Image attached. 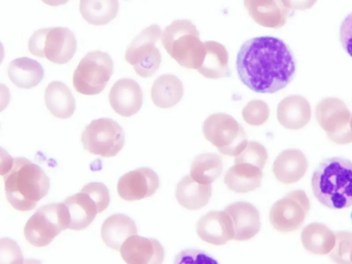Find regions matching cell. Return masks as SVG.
<instances>
[{
  "instance_id": "11",
  "label": "cell",
  "mask_w": 352,
  "mask_h": 264,
  "mask_svg": "<svg viewBox=\"0 0 352 264\" xmlns=\"http://www.w3.org/2000/svg\"><path fill=\"white\" fill-rule=\"evenodd\" d=\"M309 209V199L305 191L295 190L273 204L269 212V220L278 232H293L303 224Z\"/></svg>"
},
{
  "instance_id": "23",
  "label": "cell",
  "mask_w": 352,
  "mask_h": 264,
  "mask_svg": "<svg viewBox=\"0 0 352 264\" xmlns=\"http://www.w3.org/2000/svg\"><path fill=\"white\" fill-rule=\"evenodd\" d=\"M137 232L135 221L124 214H115L107 218L100 230L101 237L105 245L117 251L120 250L126 239Z\"/></svg>"
},
{
  "instance_id": "18",
  "label": "cell",
  "mask_w": 352,
  "mask_h": 264,
  "mask_svg": "<svg viewBox=\"0 0 352 264\" xmlns=\"http://www.w3.org/2000/svg\"><path fill=\"white\" fill-rule=\"evenodd\" d=\"M63 203L69 215L68 229L74 230L85 229L94 221L96 214L104 210L96 200L82 189L68 197Z\"/></svg>"
},
{
  "instance_id": "25",
  "label": "cell",
  "mask_w": 352,
  "mask_h": 264,
  "mask_svg": "<svg viewBox=\"0 0 352 264\" xmlns=\"http://www.w3.org/2000/svg\"><path fill=\"white\" fill-rule=\"evenodd\" d=\"M262 176L260 168L248 163H237L227 170L224 183L235 192L246 193L260 186Z\"/></svg>"
},
{
  "instance_id": "27",
  "label": "cell",
  "mask_w": 352,
  "mask_h": 264,
  "mask_svg": "<svg viewBox=\"0 0 352 264\" xmlns=\"http://www.w3.org/2000/svg\"><path fill=\"white\" fill-rule=\"evenodd\" d=\"M47 109L55 117L70 118L76 109L75 100L68 87L60 81L51 82L45 91Z\"/></svg>"
},
{
  "instance_id": "24",
  "label": "cell",
  "mask_w": 352,
  "mask_h": 264,
  "mask_svg": "<svg viewBox=\"0 0 352 264\" xmlns=\"http://www.w3.org/2000/svg\"><path fill=\"white\" fill-rule=\"evenodd\" d=\"M212 194L210 184H202L186 175L177 183L175 197L177 202L190 210H199L209 201Z\"/></svg>"
},
{
  "instance_id": "8",
  "label": "cell",
  "mask_w": 352,
  "mask_h": 264,
  "mask_svg": "<svg viewBox=\"0 0 352 264\" xmlns=\"http://www.w3.org/2000/svg\"><path fill=\"white\" fill-rule=\"evenodd\" d=\"M113 72V63L105 52H88L79 62L73 74V86L83 95H96L106 87Z\"/></svg>"
},
{
  "instance_id": "7",
  "label": "cell",
  "mask_w": 352,
  "mask_h": 264,
  "mask_svg": "<svg viewBox=\"0 0 352 264\" xmlns=\"http://www.w3.org/2000/svg\"><path fill=\"white\" fill-rule=\"evenodd\" d=\"M202 132L207 140L226 155L236 156L248 144L242 126L225 113L210 115L204 122Z\"/></svg>"
},
{
  "instance_id": "10",
  "label": "cell",
  "mask_w": 352,
  "mask_h": 264,
  "mask_svg": "<svg viewBox=\"0 0 352 264\" xmlns=\"http://www.w3.org/2000/svg\"><path fill=\"white\" fill-rule=\"evenodd\" d=\"M124 140L122 127L109 118L92 120L81 134L84 148L104 157L116 156L123 148Z\"/></svg>"
},
{
  "instance_id": "19",
  "label": "cell",
  "mask_w": 352,
  "mask_h": 264,
  "mask_svg": "<svg viewBox=\"0 0 352 264\" xmlns=\"http://www.w3.org/2000/svg\"><path fill=\"white\" fill-rule=\"evenodd\" d=\"M243 4L252 19L265 28H281L290 12L281 0H243Z\"/></svg>"
},
{
  "instance_id": "33",
  "label": "cell",
  "mask_w": 352,
  "mask_h": 264,
  "mask_svg": "<svg viewBox=\"0 0 352 264\" xmlns=\"http://www.w3.org/2000/svg\"><path fill=\"white\" fill-rule=\"evenodd\" d=\"M270 116V109L266 102L261 100L250 101L242 110L245 122L252 126H260L265 123Z\"/></svg>"
},
{
  "instance_id": "9",
  "label": "cell",
  "mask_w": 352,
  "mask_h": 264,
  "mask_svg": "<svg viewBox=\"0 0 352 264\" xmlns=\"http://www.w3.org/2000/svg\"><path fill=\"white\" fill-rule=\"evenodd\" d=\"M158 25L153 24L142 30L127 47L124 58L133 67L136 74L149 78L158 70L162 56L155 43L162 36Z\"/></svg>"
},
{
  "instance_id": "29",
  "label": "cell",
  "mask_w": 352,
  "mask_h": 264,
  "mask_svg": "<svg viewBox=\"0 0 352 264\" xmlns=\"http://www.w3.org/2000/svg\"><path fill=\"white\" fill-rule=\"evenodd\" d=\"M301 241L307 251L324 255L334 248L336 236L323 223L314 222L304 228L301 232Z\"/></svg>"
},
{
  "instance_id": "5",
  "label": "cell",
  "mask_w": 352,
  "mask_h": 264,
  "mask_svg": "<svg viewBox=\"0 0 352 264\" xmlns=\"http://www.w3.org/2000/svg\"><path fill=\"white\" fill-rule=\"evenodd\" d=\"M69 215L65 204L52 203L40 207L27 221L23 234L31 245H49L63 230L68 229Z\"/></svg>"
},
{
  "instance_id": "2",
  "label": "cell",
  "mask_w": 352,
  "mask_h": 264,
  "mask_svg": "<svg viewBox=\"0 0 352 264\" xmlns=\"http://www.w3.org/2000/svg\"><path fill=\"white\" fill-rule=\"evenodd\" d=\"M1 174L8 201L16 210L29 211L44 197L50 188V179L37 164L25 157L6 155Z\"/></svg>"
},
{
  "instance_id": "28",
  "label": "cell",
  "mask_w": 352,
  "mask_h": 264,
  "mask_svg": "<svg viewBox=\"0 0 352 264\" xmlns=\"http://www.w3.org/2000/svg\"><path fill=\"white\" fill-rule=\"evenodd\" d=\"M184 87L182 81L175 75L166 74L155 80L151 96L153 103L162 109L177 104L182 99Z\"/></svg>"
},
{
  "instance_id": "17",
  "label": "cell",
  "mask_w": 352,
  "mask_h": 264,
  "mask_svg": "<svg viewBox=\"0 0 352 264\" xmlns=\"http://www.w3.org/2000/svg\"><path fill=\"white\" fill-rule=\"evenodd\" d=\"M225 211L230 215L232 221L234 240L248 241L259 232V212L252 204L247 201H236L228 205Z\"/></svg>"
},
{
  "instance_id": "38",
  "label": "cell",
  "mask_w": 352,
  "mask_h": 264,
  "mask_svg": "<svg viewBox=\"0 0 352 264\" xmlns=\"http://www.w3.org/2000/svg\"><path fill=\"white\" fill-rule=\"evenodd\" d=\"M351 221H352V212H351Z\"/></svg>"
},
{
  "instance_id": "16",
  "label": "cell",
  "mask_w": 352,
  "mask_h": 264,
  "mask_svg": "<svg viewBox=\"0 0 352 264\" xmlns=\"http://www.w3.org/2000/svg\"><path fill=\"white\" fill-rule=\"evenodd\" d=\"M109 102L116 113L123 117L135 114L143 103V94L134 80L123 78L117 80L109 94Z\"/></svg>"
},
{
  "instance_id": "13",
  "label": "cell",
  "mask_w": 352,
  "mask_h": 264,
  "mask_svg": "<svg viewBox=\"0 0 352 264\" xmlns=\"http://www.w3.org/2000/svg\"><path fill=\"white\" fill-rule=\"evenodd\" d=\"M160 186L157 173L148 167H140L122 175L117 192L126 201H138L152 196Z\"/></svg>"
},
{
  "instance_id": "21",
  "label": "cell",
  "mask_w": 352,
  "mask_h": 264,
  "mask_svg": "<svg viewBox=\"0 0 352 264\" xmlns=\"http://www.w3.org/2000/svg\"><path fill=\"white\" fill-rule=\"evenodd\" d=\"M276 115L279 123L285 128L292 130L300 129L311 119V106L304 97L290 95L278 103Z\"/></svg>"
},
{
  "instance_id": "32",
  "label": "cell",
  "mask_w": 352,
  "mask_h": 264,
  "mask_svg": "<svg viewBox=\"0 0 352 264\" xmlns=\"http://www.w3.org/2000/svg\"><path fill=\"white\" fill-rule=\"evenodd\" d=\"M268 154L265 146L255 141L248 142L244 149L236 156L234 164L248 163L260 168H264Z\"/></svg>"
},
{
  "instance_id": "3",
  "label": "cell",
  "mask_w": 352,
  "mask_h": 264,
  "mask_svg": "<svg viewBox=\"0 0 352 264\" xmlns=\"http://www.w3.org/2000/svg\"><path fill=\"white\" fill-rule=\"evenodd\" d=\"M311 186L317 201L333 210L352 206V162L331 157L320 162L312 174Z\"/></svg>"
},
{
  "instance_id": "36",
  "label": "cell",
  "mask_w": 352,
  "mask_h": 264,
  "mask_svg": "<svg viewBox=\"0 0 352 264\" xmlns=\"http://www.w3.org/2000/svg\"><path fill=\"white\" fill-rule=\"evenodd\" d=\"M44 3L50 6H58L66 3L69 0H41Z\"/></svg>"
},
{
  "instance_id": "12",
  "label": "cell",
  "mask_w": 352,
  "mask_h": 264,
  "mask_svg": "<svg viewBox=\"0 0 352 264\" xmlns=\"http://www.w3.org/2000/svg\"><path fill=\"white\" fill-rule=\"evenodd\" d=\"M318 124L330 139L338 144L352 141L350 128L351 113L344 102L336 98H327L316 106Z\"/></svg>"
},
{
  "instance_id": "1",
  "label": "cell",
  "mask_w": 352,
  "mask_h": 264,
  "mask_svg": "<svg viewBox=\"0 0 352 264\" xmlns=\"http://www.w3.org/2000/svg\"><path fill=\"white\" fill-rule=\"evenodd\" d=\"M236 72L241 81L256 93L273 94L294 78V54L280 38L263 36L245 41L237 53Z\"/></svg>"
},
{
  "instance_id": "4",
  "label": "cell",
  "mask_w": 352,
  "mask_h": 264,
  "mask_svg": "<svg viewBox=\"0 0 352 264\" xmlns=\"http://www.w3.org/2000/svg\"><path fill=\"white\" fill-rule=\"evenodd\" d=\"M166 52L181 66L198 69L203 60L205 45L195 25L188 19L173 21L162 34Z\"/></svg>"
},
{
  "instance_id": "34",
  "label": "cell",
  "mask_w": 352,
  "mask_h": 264,
  "mask_svg": "<svg viewBox=\"0 0 352 264\" xmlns=\"http://www.w3.org/2000/svg\"><path fill=\"white\" fill-rule=\"evenodd\" d=\"M340 38L342 47L352 57V12L342 22Z\"/></svg>"
},
{
  "instance_id": "30",
  "label": "cell",
  "mask_w": 352,
  "mask_h": 264,
  "mask_svg": "<svg viewBox=\"0 0 352 264\" xmlns=\"http://www.w3.org/2000/svg\"><path fill=\"white\" fill-rule=\"evenodd\" d=\"M118 8V0H80L82 18L94 25L109 23L117 16Z\"/></svg>"
},
{
  "instance_id": "31",
  "label": "cell",
  "mask_w": 352,
  "mask_h": 264,
  "mask_svg": "<svg viewBox=\"0 0 352 264\" xmlns=\"http://www.w3.org/2000/svg\"><path fill=\"white\" fill-rule=\"evenodd\" d=\"M222 167L219 155L214 153L201 154L192 162L190 176L200 184L209 185L220 176Z\"/></svg>"
},
{
  "instance_id": "15",
  "label": "cell",
  "mask_w": 352,
  "mask_h": 264,
  "mask_svg": "<svg viewBox=\"0 0 352 264\" xmlns=\"http://www.w3.org/2000/svg\"><path fill=\"white\" fill-rule=\"evenodd\" d=\"M196 232L204 241L214 245H222L233 239L232 219L227 212L210 211L197 222Z\"/></svg>"
},
{
  "instance_id": "26",
  "label": "cell",
  "mask_w": 352,
  "mask_h": 264,
  "mask_svg": "<svg viewBox=\"0 0 352 264\" xmlns=\"http://www.w3.org/2000/svg\"><path fill=\"white\" fill-rule=\"evenodd\" d=\"M43 74L41 65L28 57L15 58L8 65V77L19 88L30 89L36 87L43 80Z\"/></svg>"
},
{
  "instance_id": "14",
  "label": "cell",
  "mask_w": 352,
  "mask_h": 264,
  "mask_svg": "<svg viewBox=\"0 0 352 264\" xmlns=\"http://www.w3.org/2000/svg\"><path fill=\"white\" fill-rule=\"evenodd\" d=\"M120 252L128 264H160L164 258V248L157 239L136 234L126 239Z\"/></svg>"
},
{
  "instance_id": "22",
  "label": "cell",
  "mask_w": 352,
  "mask_h": 264,
  "mask_svg": "<svg viewBox=\"0 0 352 264\" xmlns=\"http://www.w3.org/2000/svg\"><path fill=\"white\" fill-rule=\"evenodd\" d=\"M204 45V55L198 72L210 79L230 76L229 56L225 46L214 41H205Z\"/></svg>"
},
{
  "instance_id": "35",
  "label": "cell",
  "mask_w": 352,
  "mask_h": 264,
  "mask_svg": "<svg viewBox=\"0 0 352 264\" xmlns=\"http://www.w3.org/2000/svg\"><path fill=\"white\" fill-rule=\"evenodd\" d=\"M288 9L306 10L311 8L316 0H281Z\"/></svg>"
},
{
  "instance_id": "20",
  "label": "cell",
  "mask_w": 352,
  "mask_h": 264,
  "mask_svg": "<svg viewBox=\"0 0 352 264\" xmlns=\"http://www.w3.org/2000/svg\"><path fill=\"white\" fill-rule=\"evenodd\" d=\"M307 167V160L301 151L288 148L276 157L272 171L279 182L291 184L298 182L304 176Z\"/></svg>"
},
{
  "instance_id": "6",
  "label": "cell",
  "mask_w": 352,
  "mask_h": 264,
  "mask_svg": "<svg viewBox=\"0 0 352 264\" xmlns=\"http://www.w3.org/2000/svg\"><path fill=\"white\" fill-rule=\"evenodd\" d=\"M30 52L56 64H65L76 51V40L67 28H47L36 30L28 41Z\"/></svg>"
},
{
  "instance_id": "37",
  "label": "cell",
  "mask_w": 352,
  "mask_h": 264,
  "mask_svg": "<svg viewBox=\"0 0 352 264\" xmlns=\"http://www.w3.org/2000/svg\"><path fill=\"white\" fill-rule=\"evenodd\" d=\"M350 128H351V131H352V116H351V117Z\"/></svg>"
}]
</instances>
